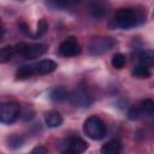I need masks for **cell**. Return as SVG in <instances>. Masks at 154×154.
<instances>
[{
	"label": "cell",
	"instance_id": "4fadbf2b",
	"mask_svg": "<svg viewBox=\"0 0 154 154\" xmlns=\"http://www.w3.org/2000/svg\"><path fill=\"white\" fill-rule=\"evenodd\" d=\"M69 96H70V94L63 87H55L49 91V97L55 102H61V101L69 99Z\"/></svg>",
	"mask_w": 154,
	"mask_h": 154
},
{
	"label": "cell",
	"instance_id": "3957f363",
	"mask_svg": "<svg viewBox=\"0 0 154 154\" xmlns=\"http://www.w3.org/2000/svg\"><path fill=\"white\" fill-rule=\"evenodd\" d=\"M16 53L25 59H36L46 53V46L43 43H24L20 42L14 46Z\"/></svg>",
	"mask_w": 154,
	"mask_h": 154
},
{
	"label": "cell",
	"instance_id": "5bb4252c",
	"mask_svg": "<svg viewBox=\"0 0 154 154\" xmlns=\"http://www.w3.org/2000/svg\"><path fill=\"white\" fill-rule=\"evenodd\" d=\"M34 75H35L34 65H24V66H20L17 70V72H16L17 79H25V78H29V77H31Z\"/></svg>",
	"mask_w": 154,
	"mask_h": 154
},
{
	"label": "cell",
	"instance_id": "30bf717a",
	"mask_svg": "<svg viewBox=\"0 0 154 154\" xmlns=\"http://www.w3.org/2000/svg\"><path fill=\"white\" fill-rule=\"evenodd\" d=\"M137 60L140 61V65L146 66V67L154 65V51L152 49L141 51L137 54Z\"/></svg>",
	"mask_w": 154,
	"mask_h": 154
},
{
	"label": "cell",
	"instance_id": "603a6c76",
	"mask_svg": "<svg viewBox=\"0 0 154 154\" xmlns=\"http://www.w3.org/2000/svg\"><path fill=\"white\" fill-rule=\"evenodd\" d=\"M30 154H47V149L43 146H36L35 148H32Z\"/></svg>",
	"mask_w": 154,
	"mask_h": 154
},
{
	"label": "cell",
	"instance_id": "8992f818",
	"mask_svg": "<svg viewBox=\"0 0 154 154\" xmlns=\"http://www.w3.org/2000/svg\"><path fill=\"white\" fill-rule=\"evenodd\" d=\"M70 102L76 107H88L93 102L91 95L88 93V90L83 87L76 88L69 96Z\"/></svg>",
	"mask_w": 154,
	"mask_h": 154
},
{
	"label": "cell",
	"instance_id": "9a60e30c",
	"mask_svg": "<svg viewBox=\"0 0 154 154\" xmlns=\"http://www.w3.org/2000/svg\"><path fill=\"white\" fill-rule=\"evenodd\" d=\"M14 53H16V49H14V47H12V46H6V47L1 48V51H0V61H1V63H7V61H10V60L13 58Z\"/></svg>",
	"mask_w": 154,
	"mask_h": 154
},
{
	"label": "cell",
	"instance_id": "ffe728a7",
	"mask_svg": "<svg viewBox=\"0 0 154 154\" xmlns=\"http://www.w3.org/2000/svg\"><path fill=\"white\" fill-rule=\"evenodd\" d=\"M105 12H106V8H105L102 5H100V4H93V5L90 6V13H91L94 17H96V18L102 17V16L105 14Z\"/></svg>",
	"mask_w": 154,
	"mask_h": 154
},
{
	"label": "cell",
	"instance_id": "d6986e66",
	"mask_svg": "<svg viewBox=\"0 0 154 154\" xmlns=\"http://www.w3.org/2000/svg\"><path fill=\"white\" fill-rule=\"evenodd\" d=\"M47 30H48V24H47V22H46L45 19H41V20H38V23H37V29H36V32L34 34V38H36V37H40V36L45 35V34L47 32Z\"/></svg>",
	"mask_w": 154,
	"mask_h": 154
},
{
	"label": "cell",
	"instance_id": "6da1fadb",
	"mask_svg": "<svg viewBox=\"0 0 154 154\" xmlns=\"http://www.w3.org/2000/svg\"><path fill=\"white\" fill-rule=\"evenodd\" d=\"M143 20H144L143 13L137 12L135 8L125 7V8H119L114 13L112 19V25L120 29H129L141 24Z\"/></svg>",
	"mask_w": 154,
	"mask_h": 154
},
{
	"label": "cell",
	"instance_id": "44dd1931",
	"mask_svg": "<svg viewBox=\"0 0 154 154\" xmlns=\"http://www.w3.org/2000/svg\"><path fill=\"white\" fill-rule=\"evenodd\" d=\"M142 114H143V113H142L140 106L137 105V106H132V107L129 109V112H128V118H129L130 120H137L138 118H141Z\"/></svg>",
	"mask_w": 154,
	"mask_h": 154
},
{
	"label": "cell",
	"instance_id": "e0dca14e",
	"mask_svg": "<svg viewBox=\"0 0 154 154\" xmlns=\"http://www.w3.org/2000/svg\"><path fill=\"white\" fill-rule=\"evenodd\" d=\"M112 66L116 67V69H123L125 63H126V58L124 54L122 53H116L113 57H112Z\"/></svg>",
	"mask_w": 154,
	"mask_h": 154
},
{
	"label": "cell",
	"instance_id": "7a4b0ae2",
	"mask_svg": "<svg viewBox=\"0 0 154 154\" xmlns=\"http://www.w3.org/2000/svg\"><path fill=\"white\" fill-rule=\"evenodd\" d=\"M83 130L85 135L94 141H99L106 135V125L97 116H90L87 118L83 124Z\"/></svg>",
	"mask_w": 154,
	"mask_h": 154
},
{
	"label": "cell",
	"instance_id": "277c9868",
	"mask_svg": "<svg viewBox=\"0 0 154 154\" xmlns=\"http://www.w3.org/2000/svg\"><path fill=\"white\" fill-rule=\"evenodd\" d=\"M20 114V107L18 103L8 101L2 102L0 106V122L2 124H12L14 123Z\"/></svg>",
	"mask_w": 154,
	"mask_h": 154
},
{
	"label": "cell",
	"instance_id": "ba28073f",
	"mask_svg": "<svg viewBox=\"0 0 154 154\" xmlns=\"http://www.w3.org/2000/svg\"><path fill=\"white\" fill-rule=\"evenodd\" d=\"M88 148V143L81 137H71L67 142V149L63 150L61 154H81Z\"/></svg>",
	"mask_w": 154,
	"mask_h": 154
},
{
	"label": "cell",
	"instance_id": "cb8c5ba5",
	"mask_svg": "<svg viewBox=\"0 0 154 154\" xmlns=\"http://www.w3.org/2000/svg\"><path fill=\"white\" fill-rule=\"evenodd\" d=\"M19 30H20L23 34L28 35V36H32V35L30 34V31H29V28H28V25H26L25 23H20V24H19Z\"/></svg>",
	"mask_w": 154,
	"mask_h": 154
},
{
	"label": "cell",
	"instance_id": "9c48e42d",
	"mask_svg": "<svg viewBox=\"0 0 154 154\" xmlns=\"http://www.w3.org/2000/svg\"><path fill=\"white\" fill-rule=\"evenodd\" d=\"M32 65H34L35 75H47V73L53 72L57 69V63L51 59H43Z\"/></svg>",
	"mask_w": 154,
	"mask_h": 154
},
{
	"label": "cell",
	"instance_id": "ac0fdd59",
	"mask_svg": "<svg viewBox=\"0 0 154 154\" xmlns=\"http://www.w3.org/2000/svg\"><path fill=\"white\" fill-rule=\"evenodd\" d=\"M142 113L146 114V113H152L154 111V101L150 100V99H146L143 101H141V103L138 105Z\"/></svg>",
	"mask_w": 154,
	"mask_h": 154
},
{
	"label": "cell",
	"instance_id": "7402d4cb",
	"mask_svg": "<svg viewBox=\"0 0 154 154\" xmlns=\"http://www.w3.org/2000/svg\"><path fill=\"white\" fill-rule=\"evenodd\" d=\"M7 142H8V146H10L11 148H18V147H20V146L23 144L24 138L20 137L19 135H12L11 137H8Z\"/></svg>",
	"mask_w": 154,
	"mask_h": 154
},
{
	"label": "cell",
	"instance_id": "52a82bcc",
	"mask_svg": "<svg viewBox=\"0 0 154 154\" xmlns=\"http://www.w3.org/2000/svg\"><path fill=\"white\" fill-rule=\"evenodd\" d=\"M59 53L63 57H76L81 53V46L75 36L66 37L59 46Z\"/></svg>",
	"mask_w": 154,
	"mask_h": 154
},
{
	"label": "cell",
	"instance_id": "5b68a950",
	"mask_svg": "<svg viewBox=\"0 0 154 154\" xmlns=\"http://www.w3.org/2000/svg\"><path fill=\"white\" fill-rule=\"evenodd\" d=\"M116 45V41L111 37H95L90 41L88 51L91 55H100L106 51L111 49Z\"/></svg>",
	"mask_w": 154,
	"mask_h": 154
},
{
	"label": "cell",
	"instance_id": "2e32d148",
	"mask_svg": "<svg viewBox=\"0 0 154 154\" xmlns=\"http://www.w3.org/2000/svg\"><path fill=\"white\" fill-rule=\"evenodd\" d=\"M132 76L136 78H148L150 76V71L148 70V67L142 66V65H137L132 69Z\"/></svg>",
	"mask_w": 154,
	"mask_h": 154
},
{
	"label": "cell",
	"instance_id": "8fae6325",
	"mask_svg": "<svg viewBox=\"0 0 154 154\" xmlns=\"http://www.w3.org/2000/svg\"><path fill=\"white\" fill-rule=\"evenodd\" d=\"M45 122L47 124L48 128H58L63 124V117L59 112L55 111H51L46 114L45 117Z\"/></svg>",
	"mask_w": 154,
	"mask_h": 154
},
{
	"label": "cell",
	"instance_id": "7c38bea8",
	"mask_svg": "<svg viewBox=\"0 0 154 154\" xmlns=\"http://www.w3.org/2000/svg\"><path fill=\"white\" fill-rule=\"evenodd\" d=\"M122 150V143L118 140L106 142L101 147V154H119Z\"/></svg>",
	"mask_w": 154,
	"mask_h": 154
}]
</instances>
